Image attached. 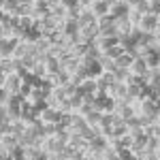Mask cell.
I'll return each instance as SVG.
<instances>
[{"label": "cell", "mask_w": 160, "mask_h": 160, "mask_svg": "<svg viewBox=\"0 0 160 160\" xmlns=\"http://www.w3.org/2000/svg\"><path fill=\"white\" fill-rule=\"evenodd\" d=\"M38 118H41L43 124H58L60 118H62V111L56 109V107H45V109L38 113Z\"/></svg>", "instance_id": "cell-6"}, {"label": "cell", "mask_w": 160, "mask_h": 160, "mask_svg": "<svg viewBox=\"0 0 160 160\" xmlns=\"http://www.w3.org/2000/svg\"><path fill=\"white\" fill-rule=\"evenodd\" d=\"M158 122H160V115H158Z\"/></svg>", "instance_id": "cell-51"}, {"label": "cell", "mask_w": 160, "mask_h": 160, "mask_svg": "<svg viewBox=\"0 0 160 160\" xmlns=\"http://www.w3.org/2000/svg\"><path fill=\"white\" fill-rule=\"evenodd\" d=\"M30 73L34 75L37 79H47L49 77V73H47V66H45V62H37V66L30 71Z\"/></svg>", "instance_id": "cell-27"}, {"label": "cell", "mask_w": 160, "mask_h": 160, "mask_svg": "<svg viewBox=\"0 0 160 160\" xmlns=\"http://www.w3.org/2000/svg\"><path fill=\"white\" fill-rule=\"evenodd\" d=\"M60 111H62V113H73V105H71V96H68V98H64V100H62V102H60Z\"/></svg>", "instance_id": "cell-40"}, {"label": "cell", "mask_w": 160, "mask_h": 160, "mask_svg": "<svg viewBox=\"0 0 160 160\" xmlns=\"http://www.w3.org/2000/svg\"><path fill=\"white\" fill-rule=\"evenodd\" d=\"M0 141H2V148H7L9 152H17L19 149V137L17 135H2L0 137Z\"/></svg>", "instance_id": "cell-16"}, {"label": "cell", "mask_w": 160, "mask_h": 160, "mask_svg": "<svg viewBox=\"0 0 160 160\" xmlns=\"http://www.w3.org/2000/svg\"><path fill=\"white\" fill-rule=\"evenodd\" d=\"M68 145H71V148H75V149H88L90 141H86L81 132H73V135H71V139H68Z\"/></svg>", "instance_id": "cell-19"}, {"label": "cell", "mask_w": 160, "mask_h": 160, "mask_svg": "<svg viewBox=\"0 0 160 160\" xmlns=\"http://www.w3.org/2000/svg\"><path fill=\"white\" fill-rule=\"evenodd\" d=\"M64 148V143H62L60 139L56 135H51V137H45V143H43V149L47 152V154H53V152H60V149Z\"/></svg>", "instance_id": "cell-13"}, {"label": "cell", "mask_w": 160, "mask_h": 160, "mask_svg": "<svg viewBox=\"0 0 160 160\" xmlns=\"http://www.w3.org/2000/svg\"><path fill=\"white\" fill-rule=\"evenodd\" d=\"M64 90H66V94H68V96H73L75 92H77V86H75L73 81H68V83L64 86Z\"/></svg>", "instance_id": "cell-46"}, {"label": "cell", "mask_w": 160, "mask_h": 160, "mask_svg": "<svg viewBox=\"0 0 160 160\" xmlns=\"http://www.w3.org/2000/svg\"><path fill=\"white\" fill-rule=\"evenodd\" d=\"M96 15H94V11L90 9V7H83L81 11H79V15H77V24H79V28H83V26L88 24H96Z\"/></svg>", "instance_id": "cell-9"}, {"label": "cell", "mask_w": 160, "mask_h": 160, "mask_svg": "<svg viewBox=\"0 0 160 160\" xmlns=\"http://www.w3.org/2000/svg\"><path fill=\"white\" fill-rule=\"evenodd\" d=\"M30 45H32V43H28V41L22 38V41L15 45V49H13V58H15V60H22L24 56H28V53H30Z\"/></svg>", "instance_id": "cell-18"}, {"label": "cell", "mask_w": 160, "mask_h": 160, "mask_svg": "<svg viewBox=\"0 0 160 160\" xmlns=\"http://www.w3.org/2000/svg\"><path fill=\"white\" fill-rule=\"evenodd\" d=\"M2 86L7 88L11 94H19V90H22V86H24V77L17 73V71H15V73H9L7 77H4V83H2Z\"/></svg>", "instance_id": "cell-3"}, {"label": "cell", "mask_w": 160, "mask_h": 160, "mask_svg": "<svg viewBox=\"0 0 160 160\" xmlns=\"http://www.w3.org/2000/svg\"><path fill=\"white\" fill-rule=\"evenodd\" d=\"M158 68H160V64H158Z\"/></svg>", "instance_id": "cell-53"}, {"label": "cell", "mask_w": 160, "mask_h": 160, "mask_svg": "<svg viewBox=\"0 0 160 160\" xmlns=\"http://www.w3.org/2000/svg\"><path fill=\"white\" fill-rule=\"evenodd\" d=\"M160 26V15H154V13H145L143 15V19H141V24L139 28L143 30V32H156V28Z\"/></svg>", "instance_id": "cell-5"}, {"label": "cell", "mask_w": 160, "mask_h": 160, "mask_svg": "<svg viewBox=\"0 0 160 160\" xmlns=\"http://www.w3.org/2000/svg\"><path fill=\"white\" fill-rule=\"evenodd\" d=\"M11 92H9V90H7V88L4 86H0V105H7V102H9V100H11Z\"/></svg>", "instance_id": "cell-39"}, {"label": "cell", "mask_w": 160, "mask_h": 160, "mask_svg": "<svg viewBox=\"0 0 160 160\" xmlns=\"http://www.w3.org/2000/svg\"><path fill=\"white\" fill-rule=\"evenodd\" d=\"M26 128H28V124L24 122V120H22V118H19V120H11V130H9V132H11V135H24V130Z\"/></svg>", "instance_id": "cell-23"}, {"label": "cell", "mask_w": 160, "mask_h": 160, "mask_svg": "<svg viewBox=\"0 0 160 160\" xmlns=\"http://www.w3.org/2000/svg\"><path fill=\"white\" fill-rule=\"evenodd\" d=\"M17 7H19V0H7V4L2 7V11L7 15H15L17 13Z\"/></svg>", "instance_id": "cell-33"}, {"label": "cell", "mask_w": 160, "mask_h": 160, "mask_svg": "<svg viewBox=\"0 0 160 160\" xmlns=\"http://www.w3.org/2000/svg\"><path fill=\"white\" fill-rule=\"evenodd\" d=\"M113 2H118V0H113Z\"/></svg>", "instance_id": "cell-52"}, {"label": "cell", "mask_w": 160, "mask_h": 160, "mask_svg": "<svg viewBox=\"0 0 160 160\" xmlns=\"http://www.w3.org/2000/svg\"><path fill=\"white\" fill-rule=\"evenodd\" d=\"M51 94H53V96H56V98L60 100H64V98H68V94H66V90H64V86H56L53 88V92H51Z\"/></svg>", "instance_id": "cell-37"}, {"label": "cell", "mask_w": 160, "mask_h": 160, "mask_svg": "<svg viewBox=\"0 0 160 160\" xmlns=\"http://www.w3.org/2000/svg\"><path fill=\"white\" fill-rule=\"evenodd\" d=\"M102 160H124V156H122V152L120 149H115V148H107L105 152H102Z\"/></svg>", "instance_id": "cell-26"}, {"label": "cell", "mask_w": 160, "mask_h": 160, "mask_svg": "<svg viewBox=\"0 0 160 160\" xmlns=\"http://www.w3.org/2000/svg\"><path fill=\"white\" fill-rule=\"evenodd\" d=\"M132 60H135V58H132V56H130V53L126 51L124 56H120V58L115 60V66H118V68H130V64H132Z\"/></svg>", "instance_id": "cell-30"}, {"label": "cell", "mask_w": 160, "mask_h": 160, "mask_svg": "<svg viewBox=\"0 0 160 160\" xmlns=\"http://www.w3.org/2000/svg\"><path fill=\"white\" fill-rule=\"evenodd\" d=\"M126 126H128V130L143 128V124H141V118H139V115H132V118H128V120H126Z\"/></svg>", "instance_id": "cell-34"}, {"label": "cell", "mask_w": 160, "mask_h": 160, "mask_svg": "<svg viewBox=\"0 0 160 160\" xmlns=\"http://www.w3.org/2000/svg\"><path fill=\"white\" fill-rule=\"evenodd\" d=\"M158 148H160V137H149L145 152H158Z\"/></svg>", "instance_id": "cell-36"}, {"label": "cell", "mask_w": 160, "mask_h": 160, "mask_svg": "<svg viewBox=\"0 0 160 160\" xmlns=\"http://www.w3.org/2000/svg\"><path fill=\"white\" fill-rule=\"evenodd\" d=\"M45 66H47V73H49V77H53V75H58L60 71H64V66H62L60 58L51 56L49 51H47V60H45Z\"/></svg>", "instance_id": "cell-11"}, {"label": "cell", "mask_w": 160, "mask_h": 160, "mask_svg": "<svg viewBox=\"0 0 160 160\" xmlns=\"http://www.w3.org/2000/svg\"><path fill=\"white\" fill-rule=\"evenodd\" d=\"M128 7H126V2L124 0H118V2H113L109 7V13L111 15H115V17H124V15H128Z\"/></svg>", "instance_id": "cell-20"}, {"label": "cell", "mask_w": 160, "mask_h": 160, "mask_svg": "<svg viewBox=\"0 0 160 160\" xmlns=\"http://www.w3.org/2000/svg\"><path fill=\"white\" fill-rule=\"evenodd\" d=\"M81 64H83V68H86V75L90 79H98L100 75L105 73V68L100 66V62L96 58H90V56H83L81 58Z\"/></svg>", "instance_id": "cell-1"}, {"label": "cell", "mask_w": 160, "mask_h": 160, "mask_svg": "<svg viewBox=\"0 0 160 160\" xmlns=\"http://www.w3.org/2000/svg\"><path fill=\"white\" fill-rule=\"evenodd\" d=\"M113 75H115V81H126L130 77V68H115Z\"/></svg>", "instance_id": "cell-35"}, {"label": "cell", "mask_w": 160, "mask_h": 160, "mask_svg": "<svg viewBox=\"0 0 160 160\" xmlns=\"http://www.w3.org/2000/svg\"><path fill=\"white\" fill-rule=\"evenodd\" d=\"M115 113L122 118V120H128L132 115H139V111L132 102H126V100H118V107H115Z\"/></svg>", "instance_id": "cell-7"}, {"label": "cell", "mask_w": 160, "mask_h": 160, "mask_svg": "<svg viewBox=\"0 0 160 160\" xmlns=\"http://www.w3.org/2000/svg\"><path fill=\"white\" fill-rule=\"evenodd\" d=\"M145 79H148V86L152 88V90L158 88L160 86V68L158 66H152V68L148 71V77H145Z\"/></svg>", "instance_id": "cell-22"}, {"label": "cell", "mask_w": 160, "mask_h": 160, "mask_svg": "<svg viewBox=\"0 0 160 160\" xmlns=\"http://www.w3.org/2000/svg\"><path fill=\"white\" fill-rule=\"evenodd\" d=\"M4 4H7V0H0V9H2V7H4Z\"/></svg>", "instance_id": "cell-49"}, {"label": "cell", "mask_w": 160, "mask_h": 160, "mask_svg": "<svg viewBox=\"0 0 160 160\" xmlns=\"http://www.w3.org/2000/svg\"><path fill=\"white\" fill-rule=\"evenodd\" d=\"M128 132H130V130H128L126 122H120V124H115V126H113V130H111V135H109V137H118V139H120V137L128 135Z\"/></svg>", "instance_id": "cell-31"}, {"label": "cell", "mask_w": 160, "mask_h": 160, "mask_svg": "<svg viewBox=\"0 0 160 160\" xmlns=\"http://www.w3.org/2000/svg\"><path fill=\"white\" fill-rule=\"evenodd\" d=\"M145 160H160L156 152H145Z\"/></svg>", "instance_id": "cell-47"}, {"label": "cell", "mask_w": 160, "mask_h": 160, "mask_svg": "<svg viewBox=\"0 0 160 160\" xmlns=\"http://www.w3.org/2000/svg\"><path fill=\"white\" fill-rule=\"evenodd\" d=\"M92 109H94V105H90V102H86V100H83V105H81L79 109H77V113H81V115L86 118V115H88V113H90Z\"/></svg>", "instance_id": "cell-42"}, {"label": "cell", "mask_w": 160, "mask_h": 160, "mask_svg": "<svg viewBox=\"0 0 160 160\" xmlns=\"http://www.w3.org/2000/svg\"><path fill=\"white\" fill-rule=\"evenodd\" d=\"M51 81H53L56 86H66V83L71 81V73H66V71H60L58 75H53V77H51Z\"/></svg>", "instance_id": "cell-29"}, {"label": "cell", "mask_w": 160, "mask_h": 160, "mask_svg": "<svg viewBox=\"0 0 160 160\" xmlns=\"http://www.w3.org/2000/svg\"><path fill=\"white\" fill-rule=\"evenodd\" d=\"M130 135H132V139H135L137 145H141V148H145L149 141V135L145 132V128H137V130H130Z\"/></svg>", "instance_id": "cell-21"}, {"label": "cell", "mask_w": 160, "mask_h": 160, "mask_svg": "<svg viewBox=\"0 0 160 160\" xmlns=\"http://www.w3.org/2000/svg\"><path fill=\"white\" fill-rule=\"evenodd\" d=\"M118 22V17L115 15H111V13H107V15H100L98 19H96V24H98V28L102 30V28H109V26H113Z\"/></svg>", "instance_id": "cell-24"}, {"label": "cell", "mask_w": 160, "mask_h": 160, "mask_svg": "<svg viewBox=\"0 0 160 160\" xmlns=\"http://www.w3.org/2000/svg\"><path fill=\"white\" fill-rule=\"evenodd\" d=\"M115 26H118V30H120V37H130V34H132V28H135V26L130 24L128 15H124V17H118Z\"/></svg>", "instance_id": "cell-15"}, {"label": "cell", "mask_w": 160, "mask_h": 160, "mask_svg": "<svg viewBox=\"0 0 160 160\" xmlns=\"http://www.w3.org/2000/svg\"><path fill=\"white\" fill-rule=\"evenodd\" d=\"M128 19H130V24H132V26H139V24H141V19H143V13L139 11V9H130V11H128Z\"/></svg>", "instance_id": "cell-32"}, {"label": "cell", "mask_w": 160, "mask_h": 160, "mask_svg": "<svg viewBox=\"0 0 160 160\" xmlns=\"http://www.w3.org/2000/svg\"><path fill=\"white\" fill-rule=\"evenodd\" d=\"M109 94L118 100H126L128 98V83H126V81H115V83L109 88Z\"/></svg>", "instance_id": "cell-8"}, {"label": "cell", "mask_w": 160, "mask_h": 160, "mask_svg": "<svg viewBox=\"0 0 160 160\" xmlns=\"http://www.w3.org/2000/svg\"><path fill=\"white\" fill-rule=\"evenodd\" d=\"M79 24H77V19L75 17H66L64 19V24H62V34L64 37H73V34H79Z\"/></svg>", "instance_id": "cell-14"}, {"label": "cell", "mask_w": 160, "mask_h": 160, "mask_svg": "<svg viewBox=\"0 0 160 160\" xmlns=\"http://www.w3.org/2000/svg\"><path fill=\"white\" fill-rule=\"evenodd\" d=\"M148 71H149V64L145 58H135L132 64H130V73L132 75H141V77H148ZM148 81V79H145Z\"/></svg>", "instance_id": "cell-10"}, {"label": "cell", "mask_w": 160, "mask_h": 160, "mask_svg": "<svg viewBox=\"0 0 160 160\" xmlns=\"http://www.w3.org/2000/svg\"><path fill=\"white\" fill-rule=\"evenodd\" d=\"M102 53H107V56H109L111 60H118L120 56H124V53H126V47L118 43V45H113V47H109V49H107V51H102Z\"/></svg>", "instance_id": "cell-25"}, {"label": "cell", "mask_w": 160, "mask_h": 160, "mask_svg": "<svg viewBox=\"0 0 160 160\" xmlns=\"http://www.w3.org/2000/svg\"><path fill=\"white\" fill-rule=\"evenodd\" d=\"M32 90H34V83H28V81H24V86H22V90H19V96L28 98V96L32 94Z\"/></svg>", "instance_id": "cell-38"}, {"label": "cell", "mask_w": 160, "mask_h": 160, "mask_svg": "<svg viewBox=\"0 0 160 160\" xmlns=\"http://www.w3.org/2000/svg\"><path fill=\"white\" fill-rule=\"evenodd\" d=\"M58 128H60L58 124H45V135H47V137L56 135V132H58Z\"/></svg>", "instance_id": "cell-45"}, {"label": "cell", "mask_w": 160, "mask_h": 160, "mask_svg": "<svg viewBox=\"0 0 160 160\" xmlns=\"http://www.w3.org/2000/svg\"><path fill=\"white\" fill-rule=\"evenodd\" d=\"M94 107L102 113H109V111H115L118 107V98H113L111 94H96V100H94Z\"/></svg>", "instance_id": "cell-2"}, {"label": "cell", "mask_w": 160, "mask_h": 160, "mask_svg": "<svg viewBox=\"0 0 160 160\" xmlns=\"http://www.w3.org/2000/svg\"><path fill=\"white\" fill-rule=\"evenodd\" d=\"M71 105H73V109L77 111L83 105V96H81V94H73V96H71Z\"/></svg>", "instance_id": "cell-41"}, {"label": "cell", "mask_w": 160, "mask_h": 160, "mask_svg": "<svg viewBox=\"0 0 160 160\" xmlns=\"http://www.w3.org/2000/svg\"><path fill=\"white\" fill-rule=\"evenodd\" d=\"M124 2H126V7H128V9H135L137 4H139V0H124Z\"/></svg>", "instance_id": "cell-48"}, {"label": "cell", "mask_w": 160, "mask_h": 160, "mask_svg": "<svg viewBox=\"0 0 160 160\" xmlns=\"http://www.w3.org/2000/svg\"><path fill=\"white\" fill-rule=\"evenodd\" d=\"M149 13L160 15V0H149Z\"/></svg>", "instance_id": "cell-44"}, {"label": "cell", "mask_w": 160, "mask_h": 160, "mask_svg": "<svg viewBox=\"0 0 160 160\" xmlns=\"http://www.w3.org/2000/svg\"><path fill=\"white\" fill-rule=\"evenodd\" d=\"M88 126V120L81 115V113H77V111H73V124H71V130L73 132H81V130H86Z\"/></svg>", "instance_id": "cell-17"}, {"label": "cell", "mask_w": 160, "mask_h": 160, "mask_svg": "<svg viewBox=\"0 0 160 160\" xmlns=\"http://www.w3.org/2000/svg\"><path fill=\"white\" fill-rule=\"evenodd\" d=\"M113 4V0H92V4H90V9L94 11V15L96 17H100V15H107L109 13V7Z\"/></svg>", "instance_id": "cell-12"}, {"label": "cell", "mask_w": 160, "mask_h": 160, "mask_svg": "<svg viewBox=\"0 0 160 160\" xmlns=\"http://www.w3.org/2000/svg\"><path fill=\"white\" fill-rule=\"evenodd\" d=\"M135 9H139L143 15H145V13H149V0H139V4H137Z\"/></svg>", "instance_id": "cell-43"}, {"label": "cell", "mask_w": 160, "mask_h": 160, "mask_svg": "<svg viewBox=\"0 0 160 160\" xmlns=\"http://www.w3.org/2000/svg\"><path fill=\"white\" fill-rule=\"evenodd\" d=\"M100 118H102V111H98L96 107H94V109L86 115V120H88V124H90V126H98V124H100Z\"/></svg>", "instance_id": "cell-28"}, {"label": "cell", "mask_w": 160, "mask_h": 160, "mask_svg": "<svg viewBox=\"0 0 160 160\" xmlns=\"http://www.w3.org/2000/svg\"><path fill=\"white\" fill-rule=\"evenodd\" d=\"M156 154H158V158H160V148H158V152H156Z\"/></svg>", "instance_id": "cell-50"}, {"label": "cell", "mask_w": 160, "mask_h": 160, "mask_svg": "<svg viewBox=\"0 0 160 160\" xmlns=\"http://www.w3.org/2000/svg\"><path fill=\"white\" fill-rule=\"evenodd\" d=\"M79 34H81V41H83V43L94 45V41L100 37V28H98V24H88L79 30Z\"/></svg>", "instance_id": "cell-4"}]
</instances>
